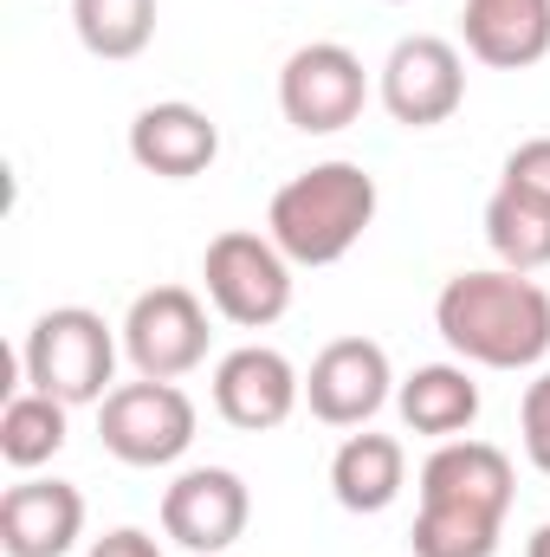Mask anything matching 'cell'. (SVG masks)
<instances>
[{
	"label": "cell",
	"instance_id": "obj_1",
	"mask_svg": "<svg viewBox=\"0 0 550 557\" xmlns=\"http://www.w3.org/2000/svg\"><path fill=\"white\" fill-rule=\"evenodd\" d=\"M434 331L447 337V350L460 363L538 370L550 357V292L512 267L453 273L434 298Z\"/></svg>",
	"mask_w": 550,
	"mask_h": 557
},
{
	"label": "cell",
	"instance_id": "obj_2",
	"mask_svg": "<svg viewBox=\"0 0 550 557\" xmlns=\"http://www.w3.org/2000/svg\"><path fill=\"white\" fill-rule=\"evenodd\" d=\"M376 175L363 162H311L266 208V234L291 267H337L376 221Z\"/></svg>",
	"mask_w": 550,
	"mask_h": 557
},
{
	"label": "cell",
	"instance_id": "obj_3",
	"mask_svg": "<svg viewBox=\"0 0 550 557\" xmlns=\"http://www.w3.org/2000/svg\"><path fill=\"white\" fill-rule=\"evenodd\" d=\"M20 370H26V389L59 396L65 409L104 403L117 376V331L91 305H52L46 318H33L20 344Z\"/></svg>",
	"mask_w": 550,
	"mask_h": 557
},
{
	"label": "cell",
	"instance_id": "obj_4",
	"mask_svg": "<svg viewBox=\"0 0 550 557\" xmlns=\"http://www.w3.org/2000/svg\"><path fill=\"white\" fill-rule=\"evenodd\" d=\"M201 278H208V305L240 331H266L291 311V260L278 253L273 234L253 227L214 234L201 253Z\"/></svg>",
	"mask_w": 550,
	"mask_h": 557
},
{
	"label": "cell",
	"instance_id": "obj_5",
	"mask_svg": "<svg viewBox=\"0 0 550 557\" xmlns=\"http://www.w3.org/2000/svg\"><path fill=\"white\" fill-rule=\"evenodd\" d=\"M195 421L201 416H195L188 389L137 376V383H117L98 403V441L124 467H175L195 447Z\"/></svg>",
	"mask_w": 550,
	"mask_h": 557
},
{
	"label": "cell",
	"instance_id": "obj_6",
	"mask_svg": "<svg viewBox=\"0 0 550 557\" xmlns=\"http://www.w3.org/2000/svg\"><path fill=\"white\" fill-rule=\"evenodd\" d=\"M363 104H370V72H363V59H357L350 46H337V39L298 46V52L285 59V72H278V111H285V124L304 131V137H337V131H350V124L363 117Z\"/></svg>",
	"mask_w": 550,
	"mask_h": 557
},
{
	"label": "cell",
	"instance_id": "obj_7",
	"mask_svg": "<svg viewBox=\"0 0 550 557\" xmlns=\"http://www.w3.org/2000/svg\"><path fill=\"white\" fill-rule=\"evenodd\" d=\"M208 305L188 285H149L124 311V357L149 383H182L208 363Z\"/></svg>",
	"mask_w": 550,
	"mask_h": 557
},
{
	"label": "cell",
	"instance_id": "obj_8",
	"mask_svg": "<svg viewBox=\"0 0 550 557\" xmlns=\"http://www.w3.org/2000/svg\"><path fill=\"white\" fill-rule=\"evenodd\" d=\"M376 98H383V111H389L402 131H434V124H447V117L466 104V59H460V46L440 39V33H409V39H396L389 59H383Z\"/></svg>",
	"mask_w": 550,
	"mask_h": 557
},
{
	"label": "cell",
	"instance_id": "obj_9",
	"mask_svg": "<svg viewBox=\"0 0 550 557\" xmlns=\"http://www.w3.org/2000/svg\"><path fill=\"white\" fill-rule=\"evenodd\" d=\"M253 493L234 467H188L162 493V532L195 557H221L247 539Z\"/></svg>",
	"mask_w": 550,
	"mask_h": 557
},
{
	"label": "cell",
	"instance_id": "obj_10",
	"mask_svg": "<svg viewBox=\"0 0 550 557\" xmlns=\"http://www.w3.org/2000/svg\"><path fill=\"white\" fill-rule=\"evenodd\" d=\"M389 396H396V370L376 337H337L304 370V403L324 428H370Z\"/></svg>",
	"mask_w": 550,
	"mask_h": 557
},
{
	"label": "cell",
	"instance_id": "obj_11",
	"mask_svg": "<svg viewBox=\"0 0 550 557\" xmlns=\"http://www.w3.org/2000/svg\"><path fill=\"white\" fill-rule=\"evenodd\" d=\"M304 403V376L291 370V357L273 344H240L214 363V409L240 434H266Z\"/></svg>",
	"mask_w": 550,
	"mask_h": 557
},
{
	"label": "cell",
	"instance_id": "obj_12",
	"mask_svg": "<svg viewBox=\"0 0 550 557\" xmlns=\"http://www.w3.org/2000/svg\"><path fill=\"white\" fill-rule=\"evenodd\" d=\"M221 156V124L201 111V104H182V98H162V104H142L130 117V162L142 175H162V182H195L208 175Z\"/></svg>",
	"mask_w": 550,
	"mask_h": 557
},
{
	"label": "cell",
	"instance_id": "obj_13",
	"mask_svg": "<svg viewBox=\"0 0 550 557\" xmlns=\"http://www.w3.org/2000/svg\"><path fill=\"white\" fill-rule=\"evenodd\" d=\"M85 539V493L72 480H20L0 499V552L65 557Z\"/></svg>",
	"mask_w": 550,
	"mask_h": 557
},
{
	"label": "cell",
	"instance_id": "obj_14",
	"mask_svg": "<svg viewBox=\"0 0 550 557\" xmlns=\"http://www.w3.org/2000/svg\"><path fill=\"white\" fill-rule=\"evenodd\" d=\"M512 493H518V473H512V454L492 447V441H440L427 460H421V499H447V506H479V512H512Z\"/></svg>",
	"mask_w": 550,
	"mask_h": 557
},
{
	"label": "cell",
	"instance_id": "obj_15",
	"mask_svg": "<svg viewBox=\"0 0 550 557\" xmlns=\"http://www.w3.org/2000/svg\"><path fill=\"white\" fill-rule=\"evenodd\" d=\"M460 39L492 72H525L550 52V0H466Z\"/></svg>",
	"mask_w": 550,
	"mask_h": 557
},
{
	"label": "cell",
	"instance_id": "obj_16",
	"mask_svg": "<svg viewBox=\"0 0 550 557\" xmlns=\"http://www.w3.org/2000/svg\"><path fill=\"white\" fill-rule=\"evenodd\" d=\"M409 486V447L396 434H350L337 454H330V493L343 512H389Z\"/></svg>",
	"mask_w": 550,
	"mask_h": 557
},
{
	"label": "cell",
	"instance_id": "obj_17",
	"mask_svg": "<svg viewBox=\"0 0 550 557\" xmlns=\"http://www.w3.org/2000/svg\"><path fill=\"white\" fill-rule=\"evenodd\" d=\"M396 409L409 434L427 441H460L473 421H479V383L466 363H421L414 376L396 383Z\"/></svg>",
	"mask_w": 550,
	"mask_h": 557
},
{
	"label": "cell",
	"instance_id": "obj_18",
	"mask_svg": "<svg viewBox=\"0 0 550 557\" xmlns=\"http://www.w3.org/2000/svg\"><path fill=\"white\" fill-rule=\"evenodd\" d=\"M486 247L512 273H545L550 267V201L499 182L492 201H486Z\"/></svg>",
	"mask_w": 550,
	"mask_h": 557
},
{
	"label": "cell",
	"instance_id": "obj_19",
	"mask_svg": "<svg viewBox=\"0 0 550 557\" xmlns=\"http://www.w3.org/2000/svg\"><path fill=\"white\" fill-rule=\"evenodd\" d=\"M72 441V409L59 396H39V389H20L7 409H0V460L13 473H33L46 467L59 447Z\"/></svg>",
	"mask_w": 550,
	"mask_h": 557
},
{
	"label": "cell",
	"instance_id": "obj_20",
	"mask_svg": "<svg viewBox=\"0 0 550 557\" xmlns=\"http://www.w3.org/2000/svg\"><path fill=\"white\" fill-rule=\"evenodd\" d=\"M505 519L479 512V506H447V499H421L409 545L414 557H492L499 552Z\"/></svg>",
	"mask_w": 550,
	"mask_h": 557
},
{
	"label": "cell",
	"instance_id": "obj_21",
	"mask_svg": "<svg viewBox=\"0 0 550 557\" xmlns=\"http://www.w3.org/2000/svg\"><path fill=\"white\" fill-rule=\"evenodd\" d=\"M72 26L91 59L124 65L155 39V0H72Z\"/></svg>",
	"mask_w": 550,
	"mask_h": 557
},
{
	"label": "cell",
	"instance_id": "obj_22",
	"mask_svg": "<svg viewBox=\"0 0 550 557\" xmlns=\"http://www.w3.org/2000/svg\"><path fill=\"white\" fill-rule=\"evenodd\" d=\"M518 441H525V460L550 480V370L525 389V403H518Z\"/></svg>",
	"mask_w": 550,
	"mask_h": 557
},
{
	"label": "cell",
	"instance_id": "obj_23",
	"mask_svg": "<svg viewBox=\"0 0 550 557\" xmlns=\"http://www.w3.org/2000/svg\"><path fill=\"white\" fill-rule=\"evenodd\" d=\"M499 182H505V188H525V195H538V201H550V137L518 143V149L505 156Z\"/></svg>",
	"mask_w": 550,
	"mask_h": 557
},
{
	"label": "cell",
	"instance_id": "obj_24",
	"mask_svg": "<svg viewBox=\"0 0 550 557\" xmlns=\"http://www.w3.org/2000/svg\"><path fill=\"white\" fill-rule=\"evenodd\" d=\"M85 557H162V545L149 532H137V525H117V532H104Z\"/></svg>",
	"mask_w": 550,
	"mask_h": 557
},
{
	"label": "cell",
	"instance_id": "obj_25",
	"mask_svg": "<svg viewBox=\"0 0 550 557\" xmlns=\"http://www.w3.org/2000/svg\"><path fill=\"white\" fill-rule=\"evenodd\" d=\"M525 557H550V525H538V532H532V545H525Z\"/></svg>",
	"mask_w": 550,
	"mask_h": 557
}]
</instances>
